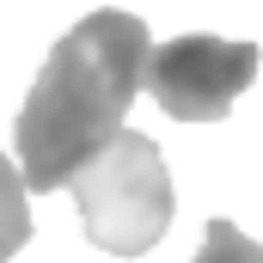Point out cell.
<instances>
[{
	"instance_id": "cell-1",
	"label": "cell",
	"mask_w": 263,
	"mask_h": 263,
	"mask_svg": "<svg viewBox=\"0 0 263 263\" xmlns=\"http://www.w3.org/2000/svg\"><path fill=\"white\" fill-rule=\"evenodd\" d=\"M147 25L135 12H86L62 43L49 49V62L37 67L25 110H18V178L25 190H67L73 172L110 141L123 135L135 92L147 86Z\"/></svg>"
},
{
	"instance_id": "cell-2",
	"label": "cell",
	"mask_w": 263,
	"mask_h": 263,
	"mask_svg": "<svg viewBox=\"0 0 263 263\" xmlns=\"http://www.w3.org/2000/svg\"><path fill=\"white\" fill-rule=\"evenodd\" d=\"M73 202H80V227L98 251L110 257H141L165 239L178 196H172V172L159 159V147L147 135H110L80 172H73Z\"/></svg>"
},
{
	"instance_id": "cell-3",
	"label": "cell",
	"mask_w": 263,
	"mask_h": 263,
	"mask_svg": "<svg viewBox=\"0 0 263 263\" xmlns=\"http://www.w3.org/2000/svg\"><path fill=\"white\" fill-rule=\"evenodd\" d=\"M257 62H263L257 43L190 31V37H172L147 55V92L178 123H220L233 110V98L257 80Z\"/></svg>"
},
{
	"instance_id": "cell-4",
	"label": "cell",
	"mask_w": 263,
	"mask_h": 263,
	"mask_svg": "<svg viewBox=\"0 0 263 263\" xmlns=\"http://www.w3.org/2000/svg\"><path fill=\"white\" fill-rule=\"evenodd\" d=\"M31 245V202H25V178L18 165L0 153V263H12Z\"/></svg>"
},
{
	"instance_id": "cell-5",
	"label": "cell",
	"mask_w": 263,
	"mask_h": 263,
	"mask_svg": "<svg viewBox=\"0 0 263 263\" xmlns=\"http://www.w3.org/2000/svg\"><path fill=\"white\" fill-rule=\"evenodd\" d=\"M196 263H263V245H257V239H245L233 220H208Z\"/></svg>"
}]
</instances>
